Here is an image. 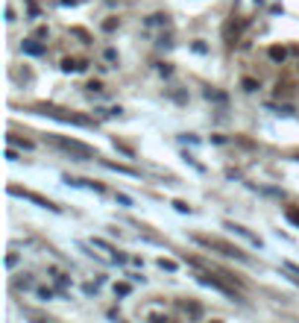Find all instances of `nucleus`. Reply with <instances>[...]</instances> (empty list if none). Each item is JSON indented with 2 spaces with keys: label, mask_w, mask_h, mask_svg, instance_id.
Returning <instances> with one entry per match:
<instances>
[{
  "label": "nucleus",
  "mask_w": 299,
  "mask_h": 323,
  "mask_svg": "<svg viewBox=\"0 0 299 323\" xmlns=\"http://www.w3.org/2000/svg\"><path fill=\"white\" fill-rule=\"evenodd\" d=\"M59 150H65V153H70L73 159H97V150L94 147H88V144H82V141H76V138H62V135H53L50 138Z\"/></svg>",
  "instance_id": "obj_1"
},
{
  "label": "nucleus",
  "mask_w": 299,
  "mask_h": 323,
  "mask_svg": "<svg viewBox=\"0 0 299 323\" xmlns=\"http://www.w3.org/2000/svg\"><path fill=\"white\" fill-rule=\"evenodd\" d=\"M194 241L202 244V247H208V250H217L220 256H229V258H238V261H246V253H240L235 244H226V241H220V238H208V235H194Z\"/></svg>",
  "instance_id": "obj_2"
},
{
  "label": "nucleus",
  "mask_w": 299,
  "mask_h": 323,
  "mask_svg": "<svg viewBox=\"0 0 299 323\" xmlns=\"http://www.w3.org/2000/svg\"><path fill=\"white\" fill-rule=\"evenodd\" d=\"M9 194H18V197H24V200H33V203H38L41 209H50V212H59V206H53L47 197H41V194L35 191H21V188H15V185H9Z\"/></svg>",
  "instance_id": "obj_3"
},
{
  "label": "nucleus",
  "mask_w": 299,
  "mask_h": 323,
  "mask_svg": "<svg viewBox=\"0 0 299 323\" xmlns=\"http://www.w3.org/2000/svg\"><path fill=\"white\" fill-rule=\"evenodd\" d=\"M197 279L202 282V285H208V288H217V291H223V294H229V297H235V288H232V285H226L223 279H217V276H211V273H205V270L199 273ZM235 300H238V297H235Z\"/></svg>",
  "instance_id": "obj_4"
},
{
  "label": "nucleus",
  "mask_w": 299,
  "mask_h": 323,
  "mask_svg": "<svg viewBox=\"0 0 299 323\" xmlns=\"http://www.w3.org/2000/svg\"><path fill=\"white\" fill-rule=\"evenodd\" d=\"M44 115L59 118V121H70V124H79V127H91V121H88V118H79V115H62L59 109H44Z\"/></svg>",
  "instance_id": "obj_5"
},
{
  "label": "nucleus",
  "mask_w": 299,
  "mask_h": 323,
  "mask_svg": "<svg viewBox=\"0 0 299 323\" xmlns=\"http://www.w3.org/2000/svg\"><path fill=\"white\" fill-rule=\"evenodd\" d=\"M240 27H243V21H226V27H223V38H226L229 47H235V41H238V35H240Z\"/></svg>",
  "instance_id": "obj_6"
},
{
  "label": "nucleus",
  "mask_w": 299,
  "mask_h": 323,
  "mask_svg": "<svg viewBox=\"0 0 299 323\" xmlns=\"http://www.w3.org/2000/svg\"><path fill=\"white\" fill-rule=\"evenodd\" d=\"M226 226H229V229H235L238 235H243V238H246L249 244H255V247H261V238H258V235H252L249 229H243V226H238V224H226Z\"/></svg>",
  "instance_id": "obj_7"
},
{
  "label": "nucleus",
  "mask_w": 299,
  "mask_h": 323,
  "mask_svg": "<svg viewBox=\"0 0 299 323\" xmlns=\"http://www.w3.org/2000/svg\"><path fill=\"white\" fill-rule=\"evenodd\" d=\"M24 53H30V56H41V53H44V44L35 41V38H27V41H24Z\"/></svg>",
  "instance_id": "obj_8"
},
{
  "label": "nucleus",
  "mask_w": 299,
  "mask_h": 323,
  "mask_svg": "<svg viewBox=\"0 0 299 323\" xmlns=\"http://www.w3.org/2000/svg\"><path fill=\"white\" fill-rule=\"evenodd\" d=\"M267 56H270L273 62H285V59H288V50H285V47H279V44H273V47L267 50Z\"/></svg>",
  "instance_id": "obj_9"
},
{
  "label": "nucleus",
  "mask_w": 299,
  "mask_h": 323,
  "mask_svg": "<svg viewBox=\"0 0 299 323\" xmlns=\"http://www.w3.org/2000/svg\"><path fill=\"white\" fill-rule=\"evenodd\" d=\"M62 71L73 74V71H85V62H76V59H62Z\"/></svg>",
  "instance_id": "obj_10"
},
{
  "label": "nucleus",
  "mask_w": 299,
  "mask_h": 323,
  "mask_svg": "<svg viewBox=\"0 0 299 323\" xmlns=\"http://www.w3.org/2000/svg\"><path fill=\"white\" fill-rule=\"evenodd\" d=\"M109 170H118V173H126V176H138V170H132V167H123V164H115V162H103Z\"/></svg>",
  "instance_id": "obj_11"
},
{
  "label": "nucleus",
  "mask_w": 299,
  "mask_h": 323,
  "mask_svg": "<svg viewBox=\"0 0 299 323\" xmlns=\"http://www.w3.org/2000/svg\"><path fill=\"white\" fill-rule=\"evenodd\" d=\"M6 141H9V144H18V147H24V150H33V147H35L33 141H27V138H18V135H6Z\"/></svg>",
  "instance_id": "obj_12"
},
{
  "label": "nucleus",
  "mask_w": 299,
  "mask_h": 323,
  "mask_svg": "<svg viewBox=\"0 0 299 323\" xmlns=\"http://www.w3.org/2000/svg\"><path fill=\"white\" fill-rule=\"evenodd\" d=\"M240 85H243L246 91H255V88H258V82H255L252 77H243V82H240Z\"/></svg>",
  "instance_id": "obj_13"
},
{
  "label": "nucleus",
  "mask_w": 299,
  "mask_h": 323,
  "mask_svg": "<svg viewBox=\"0 0 299 323\" xmlns=\"http://www.w3.org/2000/svg\"><path fill=\"white\" fill-rule=\"evenodd\" d=\"M159 267H162V270H176V261H170V258H159Z\"/></svg>",
  "instance_id": "obj_14"
},
{
  "label": "nucleus",
  "mask_w": 299,
  "mask_h": 323,
  "mask_svg": "<svg viewBox=\"0 0 299 323\" xmlns=\"http://www.w3.org/2000/svg\"><path fill=\"white\" fill-rule=\"evenodd\" d=\"M173 209H176V212H182V215H185V212H191V206H188V203H182V200H173Z\"/></svg>",
  "instance_id": "obj_15"
},
{
  "label": "nucleus",
  "mask_w": 299,
  "mask_h": 323,
  "mask_svg": "<svg viewBox=\"0 0 299 323\" xmlns=\"http://www.w3.org/2000/svg\"><path fill=\"white\" fill-rule=\"evenodd\" d=\"M288 221L299 226V209H288Z\"/></svg>",
  "instance_id": "obj_16"
},
{
  "label": "nucleus",
  "mask_w": 299,
  "mask_h": 323,
  "mask_svg": "<svg viewBox=\"0 0 299 323\" xmlns=\"http://www.w3.org/2000/svg\"><path fill=\"white\" fill-rule=\"evenodd\" d=\"M88 91H103V82H100V80H91V82H88Z\"/></svg>",
  "instance_id": "obj_17"
},
{
  "label": "nucleus",
  "mask_w": 299,
  "mask_h": 323,
  "mask_svg": "<svg viewBox=\"0 0 299 323\" xmlns=\"http://www.w3.org/2000/svg\"><path fill=\"white\" fill-rule=\"evenodd\" d=\"M115 294H129V285H126V282H120V285H115Z\"/></svg>",
  "instance_id": "obj_18"
},
{
  "label": "nucleus",
  "mask_w": 299,
  "mask_h": 323,
  "mask_svg": "<svg viewBox=\"0 0 299 323\" xmlns=\"http://www.w3.org/2000/svg\"><path fill=\"white\" fill-rule=\"evenodd\" d=\"M115 27H118V21H115V18H109V21L103 24V30H115Z\"/></svg>",
  "instance_id": "obj_19"
},
{
  "label": "nucleus",
  "mask_w": 299,
  "mask_h": 323,
  "mask_svg": "<svg viewBox=\"0 0 299 323\" xmlns=\"http://www.w3.org/2000/svg\"><path fill=\"white\" fill-rule=\"evenodd\" d=\"M38 297H41V300H50V297H53V291H47V288H41V291H38Z\"/></svg>",
  "instance_id": "obj_20"
},
{
  "label": "nucleus",
  "mask_w": 299,
  "mask_h": 323,
  "mask_svg": "<svg viewBox=\"0 0 299 323\" xmlns=\"http://www.w3.org/2000/svg\"><path fill=\"white\" fill-rule=\"evenodd\" d=\"M285 267H288V270H294V273H299V264H294V261H285Z\"/></svg>",
  "instance_id": "obj_21"
},
{
  "label": "nucleus",
  "mask_w": 299,
  "mask_h": 323,
  "mask_svg": "<svg viewBox=\"0 0 299 323\" xmlns=\"http://www.w3.org/2000/svg\"><path fill=\"white\" fill-rule=\"evenodd\" d=\"M79 0H62V6H76Z\"/></svg>",
  "instance_id": "obj_22"
}]
</instances>
